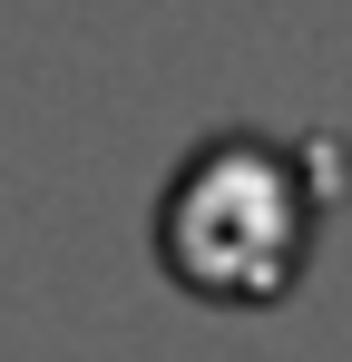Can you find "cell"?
<instances>
[{
  "label": "cell",
  "mask_w": 352,
  "mask_h": 362,
  "mask_svg": "<svg viewBox=\"0 0 352 362\" xmlns=\"http://www.w3.org/2000/svg\"><path fill=\"white\" fill-rule=\"evenodd\" d=\"M303 235H313V196L284 167V147H254V137H216L167 196V255L216 303L284 294L303 264Z\"/></svg>",
  "instance_id": "obj_1"
}]
</instances>
